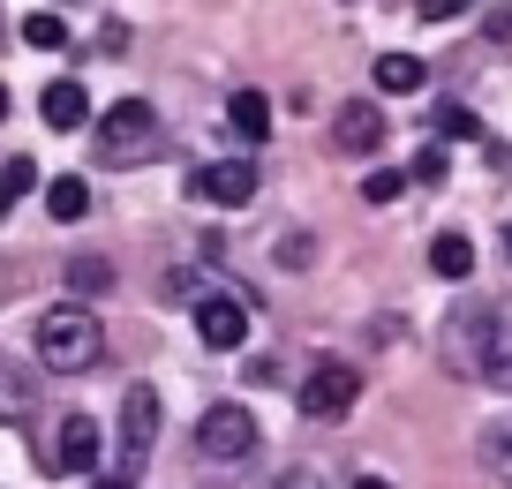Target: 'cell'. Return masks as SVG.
<instances>
[{"label": "cell", "instance_id": "cell-1", "mask_svg": "<svg viewBox=\"0 0 512 489\" xmlns=\"http://www.w3.org/2000/svg\"><path fill=\"white\" fill-rule=\"evenodd\" d=\"M98 354H106V324H98L83 301H61V309L38 316V362H46L53 377H76V369H91Z\"/></svg>", "mask_w": 512, "mask_h": 489}, {"label": "cell", "instance_id": "cell-2", "mask_svg": "<svg viewBox=\"0 0 512 489\" xmlns=\"http://www.w3.org/2000/svg\"><path fill=\"white\" fill-rule=\"evenodd\" d=\"M98 166H144V158H159V113L144 106V98H121V106L98 113Z\"/></svg>", "mask_w": 512, "mask_h": 489}, {"label": "cell", "instance_id": "cell-3", "mask_svg": "<svg viewBox=\"0 0 512 489\" xmlns=\"http://www.w3.org/2000/svg\"><path fill=\"white\" fill-rule=\"evenodd\" d=\"M354 399H362V369H354V362H317L302 377V392H294V407H302L309 422H339Z\"/></svg>", "mask_w": 512, "mask_h": 489}, {"label": "cell", "instance_id": "cell-4", "mask_svg": "<svg viewBox=\"0 0 512 489\" xmlns=\"http://www.w3.org/2000/svg\"><path fill=\"white\" fill-rule=\"evenodd\" d=\"M196 452L219 459V467L249 459V452H256V422H249V407H204V414H196Z\"/></svg>", "mask_w": 512, "mask_h": 489}, {"label": "cell", "instance_id": "cell-5", "mask_svg": "<svg viewBox=\"0 0 512 489\" xmlns=\"http://www.w3.org/2000/svg\"><path fill=\"white\" fill-rule=\"evenodd\" d=\"M98 452H106V444H98L91 414H61V429H53V444L38 452V467H46V474H91Z\"/></svg>", "mask_w": 512, "mask_h": 489}, {"label": "cell", "instance_id": "cell-6", "mask_svg": "<svg viewBox=\"0 0 512 489\" xmlns=\"http://www.w3.org/2000/svg\"><path fill=\"white\" fill-rule=\"evenodd\" d=\"M151 444H159V392H151V384H128L121 392V467L136 474L151 459Z\"/></svg>", "mask_w": 512, "mask_h": 489}, {"label": "cell", "instance_id": "cell-7", "mask_svg": "<svg viewBox=\"0 0 512 489\" xmlns=\"http://www.w3.org/2000/svg\"><path fill=\"white\" fill-rule=\"evenodd\" d=\"M475 377L512 392V294L482 309V347H475Z\"/></svg>", "mask_w": 512, "mask_h": 489}, {"label": "cell", "instance_id": "cell-8", "mask_svg": "<svg viewBox=\"0 0 512 489\" xmlns=\"http://www.w3.org/2000/svg\"><path fill=\"white\" fill-rule=\"evenodd\" d=\"M189 189L204 196V204L241 211V204H256V158H219V166H196Z\"/></svg>", "mask_w": 512, "mask_h": 489}, {"label": "cell", "instance_id": "cell-9", "mask_svg": "<svg viewBox=\"0 0 512 489\" xmlns=\"http://www.w3.org/2000/svg\"><path fill=\"white\" fill-rule=\"evenodd\" d=\"M196 339H204V347H219V354L249 347V309H241V301H226V294H204V301H196Z\"/></svg>", "mask_w": 512, "mask_h": 489}, {"label": "cell", "instance_id": "cell-10", "mask_svg": "<svg viewBox=\"0 0 512 489\" xmlns=\"http://www.w3.org/2000/svg\"><path fill=\"white\" fill-rule=\"evenodd\" d=\"M332 143H339V151H354V158L384 151V113L369 106V98H347V106H339V121H332Z\"/></svg>", "mask_w": 512, "mask_h": 489}, {"label": "cell", "instance_id": "cell-11", "mask_svg": "<svg viewBox=\"0 0 512 489\" xmlns=\"http://www.w3.org/2000/svg\"><path fill=\"white\" fill-rule=\"evenodd\" d=\"M369 83H377L384 98H415L422 83H430V68H422L415 53H377V68H369Z\"/></svg>", "mask_w": 512, "mask_h": 489}, {"label": "cell", "instance_id": "cell-12", "mask_svg": "<svg viewBox=\"0 0 512 489\" xmlns=\"http://www.w3.org/2000/svg\"><path fill=\"white\" fill-rule=\"evenodd\" d=\"M38 113H46V128H83L91 121V91H83V83H46Z\"/></svg>", "mask_w": 512, "mask_h": 489}, {"label": "cell", "instance_id": "cell-13", "mask_svg": "<svg viewBox=\"0 0 512 489\" xmlns=\"http://www.w3.org/2000/svg\"><path fill=\"white\" fill-rule=\"evenodd\" d=\"M226 121H234L241 143H264V136H272V98H264V91H234V98H226Z\"/></svg>", "mask_w": 512, "mask_h": 489}, {"label": "cell", "instance_id": "cell-14", "mask_svg": "<svg viewBox=\"0 0 512 489\" xmlns=\"http://www.w3.org/2000/svg\"><path fill=\"white\" fill-rule=\"evenodd\" d=\"M430 271L460 286L467 271H475V241H467V234H437V241H430Z\"/></svg>", "mask_w": 512, "mask_h": 489}, {"label": "cell", "instance_id": "cell-15", "mask_svg": "<svg viewBox=\"0 0 512 489\" xmlns=\"http://www.w3.org/2000/svg\"><path fill=\"white\" fill-rule=\"evenodd\" d=\"M31 369L23 362H8V354H0V422H23V414H31Z\"/></svg>", "mask_w": 512, "mask_h": 489}, {"label": "cell", "instance_id": "cell-16", "mask_svg": "<svg viewBox=\"0 0 512 489\" xmlns=\"http://www.w3.org/2000/svg\"><path fill=\"white\" fill-rule=\"evenodd\" d=\"M46 211H53V219H83V211H91V181H83V174H61V181H46Z\"/></svg>", "mask_w": 512, "mask_h": 489}, {"label": "cell", "instance_id": "cell-17", "mask_svg": "<svg viewBox=\"0 0 512 489\" xmlns=\"http://www.w3.org/2000/svg\"><path fill=\"white\" fill-rule=\"evenodd\" d=\"M23 38H31L38 53H61L68 46V23L53 16V8H38V16H23Z\"/></svg>", "mask_w": 512, "mask_h": 489}, {"label": "cell", "instance_id": "cell-18", "mask_svg": "<svg viewBox=\"0 0 512 489\" xmlns=\"http://www.w3.org/2000/svg\"><path fill=\"white\" fill-rule=\"evenodd\" d=\"M68 286H76V294H106L113 264H106V256H76V264H68Z\"/></svg>", "mask_w": 512, "mask_h": 489}, {"label": "cell", "instance_id": "cell-19", "mask_svg": "<svg viewBox=\"0 0 512 489\" xmlns=\"http://www.w3.org/2000/svg\"><path fill=\"white\" fill-rule=\"evenodd\" d=\"M38 189V166H31V158H8V166H0V204H16V196H31Z\"/></svg>", "mask_w": 512, "mask_h": 489}, {"label": "cell", "instance_id": "cell-20", "mask_svg": "<svg viewBox=\"0 0 512 489\" xmlns=\"http://www.w3.org/2000/svg\"><path fill=\"white\" fill-rule=\"evenodd\" d=\"M430 128H437V136H460V143H482V121H475L467 106H437Z\"/></svg>", "mask_w": 512, "mask_h": 489}, {"label": "cell", "instance_id": "cell-21", "mask_svg": "<svg viewBox=\"0 0 512 489\" xmlns=\"http://www.w3.org/2000/svg\"><path fill=\"white\" fill-rule=\"evenodd\" d=\"M482 459H490V474H505V482H512V422H497L490 437H482Z\"/></svg>", "mask_w": 512, "mask_h": 489}, {"label": "cell", "instance_id": "cell-22", "mask_svg": "<svg viewBox=\"0 0 512 489\" xmlns=\"http://www.w3.org/2000/svg\"><path fill=\"white\" fill-rule=\"evenodd\" d=\"M407 181L437 189V181H445V151H437V143H422V151H415V166H407Z\"/></svg>", "mask_w": 512, "mask_h": 489}, {"label": "cell", "instance_id": "cell-23", "mask_svg": "<svg viewBox=\"0 0 512 489\" xmlns=\"http://www.w3.org/2000/svg\"><path fill=\"white\" fill-rule=\"evenodd\" d=\"M407 189V174H392V166H377V174L362 181V204H392V196Z\"/></svg>", "mask_w": 512, "mask_h": 489}, {"label": "cell", "instance_id": "cell-24", "mask_svg": "<svg viewBox=\"0 0 512 489\" xmlns=\"http://www.w3.org/2000/svg\"><path fill=\"white\" fill-rule=\"evenodd\" d=\"M415 16L422 23H452V16H467V0H415Z\"/></svg>", "mask_w": 512, "mask_h": 489}, {"label": "cell", "instance_id": "cell-25", "mask_svg": "<svg viewBox=\"0 0 512 489\" xmlns=\"http://www.w3.org/2000/svg\"><path fill=\"white\" fill-rule=\"evenodd\" d=\"M279 489H324V474L317 467H287V474H279Z\"/></svg>", "mask_w": 512, "mask_h": 489}, {"label": "cell", "instance_id": "cell-26", "mask_svg": "<svg viewBox=\"0 0 512 489\" xmlns=\"http://www.w3.org/2000/svg\"><path fill=\"white\" fill-rule=\"evenodd\" d=\"M354 489H392V482H384V474H354Z\"/></svg>", "mask_w": 512, "mask_h": 489}, {"label": "cell", "instance_id": "cell-27", "mask_svg": "<svg viewBox=\"0 0 512 489\" xmlns=\"http://www.w3.org/2000/svg\"><path fill=\"white\" fill-rule=\"evenodd\" d=\"M8 113H16V98H8V83H0V121H8Z\"/></svg>", "mask_w": 512, "mask_h": 489}, {"label": "cell", "instance_id": "cell-28", "mask_svg": "<svg viewBox=\"0 0 512 489\" xmlns=\"http://www.w3.org/2000/svg\"><path fill=\"white\" fill-rule=\"evenodd\" d=\"M98 489H136V482H128V474H113V482H98Z\"/></svg>", "mask_w": 512, "mask_h": 489}, {"label": "cell", "instance_id": "cell-29", "mask_svg": "<svg viewBox=\"0 0 512 489\" xmlns=\"http://www.w3.org/2000/svg\"><path fill=\"white\" fill-rule=\"evenodd\" d=\"M505 249H512V226H505Z\"/></svg>", "mask_w": 512, "mask_h": 489}]
</instances>
